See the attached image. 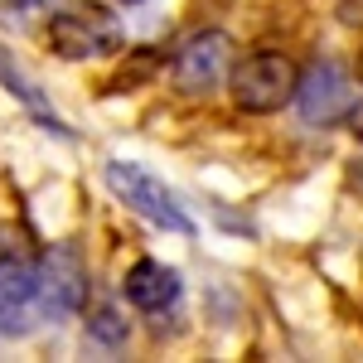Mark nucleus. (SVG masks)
<instances>
[{"label": "nucleus", "mask_w": 363, "mask_h": 363, "mask_svg": "<svg viewBox=\"0 0 363 363\" xmlns=\"http://www.w3.org/2000/svg\"><path fill=\"white\" fill-rule=\"evenodd\" d=\"M49 44L63 58H102L121 49V20L107 5L92 0H73L49 20Z\"/></svg>", "instance_id": "obj_1"}, {"label": "nucleus", "mask_w": 363, "mask_h": 363, "mask_svg": "<svg viewBox=\"0 0 363 363\" xmlns=\"http://www.w3.org/2000/svg\"><path fill=\"white\" fill-rule=\"evenodd\" d=\"M107 189H112L131 213H140L145 223L165 228V233H179V238H194V218L174 203V194H169L150 169L126 165V160H112V165H107Z\"/></svg>", "instance_id": "obj_2"}, {"label": "nucleus", "mask_w": 363, "mask_h": 363, "mask_svg": "<svg viewBox=\"0 0 363 363\" xmlns=\"http://www.w3.org/2000/svg\"><path fill=\"white\" fill-rule=\"evenodd\" d=\"M296 63L277 49H262V54H247L238 68H233V102L252 116L281 112L291 97H296Z\"/></svg>", "instance_id": "obj_3"}, {"label": "nucleus", "mask_w": 363, "mask_h": 363, "mask_svg": "<svg viewBox=\"0 0 363 363\" xmlns=\"http://www.w3.org/2000/svg\"><path fill=\"white\" fill-rule=\"evenodd\" d=\"M354 107V83L339 63H310L306 78H296V112L306 126H335Z\"/></svg>", "instance_id": "obj_4"}, {"label": "nucleus", "mask_w": 363, "mask_h": 363, "mask_svg": "<svg viewBox=\"0 0 363 363\" xmlns=\"http://www.w3.org/2000/svg\"><path fill=\"white\" fill-rule=\"evenodd\" d=\"M83 296H87L83 257L73 247H54L39 262V310L54 320H68V315H78Z\"/></svg>", "instance_id": "obj_5"}, {"label": "nucleus", "mask_w": 363, "mask_h": 363, "mask_svg": "<svg viewBox=\"0 0 363 363\" xmlns=\"http://www.w3.org/2000/svg\"><path fill=\"white\" fill-rule=\"evenodd\" d=\"M228 34L218 29H203L194 39H184L179 44V54H174V87L184 92V97H199V92H208V87H218L228 68Z\"/></svg>", "instance_id": "obj_6"}, {"label": "nucleus", "mask_w": 363, "mask_h": 363, "mask_svg": "<svg viewBox=\"0 0 363 363\" xmlns=\"http://www.w3.org/2000/svg\"><path fill=\"white\" fill-rule=\"evenodd\" d=\"M39 306V267L25 257H0V330H20L25 315Z\"/></svg>", "instance_id": "obj_7"}, {"label": "nucleus", "mask_w": 363, "mask_h": 363, "mask_svg": "<svg viewBox=\"0 0 363 363\" xmlns=\"http://www.w3.org/2000/svg\"><path fill=\"white\" fill-rule=\"evenodd\" d=\"M121 291H126V301L136 310H165L179 301V272L174 267H165V262H136L131 272H126V281H121Z\"/></svg>", "instance_id": "obj_8"}, {"label": "nucleus", "mask_w": 363, "mask_h": 363, "mask_svg": "<svg viewBox=\"0 0 363 363\" xmlns=\"http://www.w3.org/2000/svg\"><path fill=\"white\" fill-rule=\"evenodd\" d=\"M0 83H5V92H15V97L25 102L29 112L39 116L44 126H49V131H58V136H68V126H63V116H58L54 107H49V97H44V92H39V87H34V83L25 78V68L15 63V54H10V49H0Z\"/></svg>", "instance_id": "obj_9"}, {"label": "nucleus", "mask_w": 363, "mask_h": 363, "mask_svg": "<svg viewBox=\"0 0 363 363\" xmlns=\"http://www.w3.org/2000/svg\"><path fill=\"white\" fill-rule=\"evenodd\" d=\"M87 330H92V339H102V344H121V339H126V320H121L116 310H97V315L87 320Z\"/></svg>", "instance_id": "obj_10"}, {"label": "nucleus", "mask_w": 363, "mask_h": 363, "mask_svg": "<svg viewBox=\"0 0 363 363\" xmlns=\"http://www.w3.org/2000/svg\"><path fill=\"white\" fill-rule=\"evenodd\" d=\"M349 131L363 140V97H354V107H349Z\"/></svg>", "instance_id": "obj_11"}, {"label": "nucleus", "mask_w": 363, "mask_h": 363, "mask_svg": "<svg viewBox=\"0 0 363 363\" xmlns=\"http://www.w3.org/2000/svg\"><path fill=\"white\" fill-rule=\"evenodd\" d=\"M126 5H140V0H126Z\"/></svg>", "instance_id": "obj_12"}]
</instances>
